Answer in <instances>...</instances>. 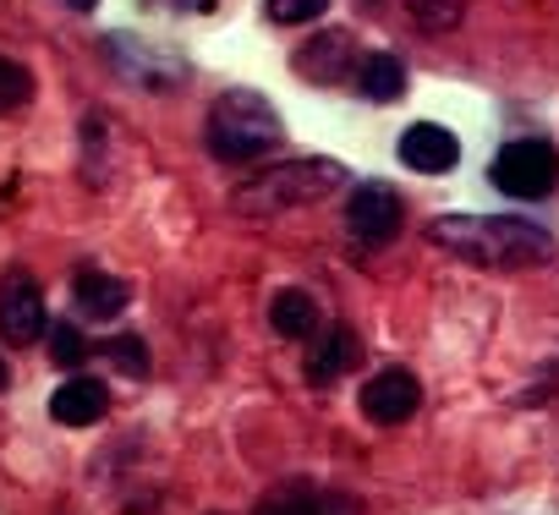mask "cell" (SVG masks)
Returning a JSON list of instances; mask_svg holds the SVG:
<instances>
[{
	"label": "cell",
	"mask_w": 559,
	"mask_h": 515,
	"mask_svg": "<svg viewBox=\"0 0 559 515\" xmlns=\"http://www.w3.org/2000/svg\"><path fill=\"white\" fill-rule=\"evenodd\" d=\"M428 241L477 270H532L554 258V236L537 219H499V214H439L428 225Z\"/></svg>",
	"instance_id": "obj_1"
},
{
	"label": "cell",
	"mask_w": 559,
	"mask_h": 515,
	"mask_svg": "<svg viewBox=\"0 0 559 515\" xmlns=\"http://www.w3.org/2000/svg\"><path fill=\"white\" fill-rule=\"evenodd\" d=\"M346 181H352V170L341 159L302 154V159H286V165H269V170L247 176L230 192V208L247 214V219H274V214H286V208H313V203L335 197Z\"/></svg>",
	"instance_id": "obj_2"
},
{
	"label": "cell",
	"mask_w": 559,
	"mask_h": 515,
	"mask_svg": "<svg viewBox=\"0 0 559 515\" xmlns=\"http://www.w3.org/2000/svg\"><path fill=\"white\" fill-rule=\"evenodd\" d=\"M280 137H286V121L258 88H230L209 105L203 143L219 165H258L263 154L280 148Z\"/></svg>",
	"instance_id": "obj_3"
},
{
	"label": "cell",
	"mask_w": 559,
	"mask_h": 515,
	"mask_svg": "<svg viewBox=\"0 0 559 515\" xmlns=\"http://www.w3.org/2000/svg\"><path fill=\"white\" fill-rule=\"evenodd\" d=\"M493 187L504 197H521V203H537L559 187V154L554 143L543 137H515L493 154Z\"/></svg>",
	"instance_id": "obj_4"
},
{
	"label": "cell",
	"mask_w": 559,
	"mask_h": 515,
	"mask_svg": "<svg viewBox=\"0 0 559 515\" xmlns=\"http://www.w3.org/2000/svg\"><path fill=\"white\" fill-rule=\"evenodd\" d=\"M105 50H110L116 72L132 77L138 88H148V94H165V88L187 83V61H181V56H165L159 45H143L138 34H110Z\"/></svg>",
	"instance_id": "obj_5"
},
{
	"label": "cell",
	"mask_w": 559,
	"mask_h": 515,
	"mask_svg": "<svg viewBox=\"0 0 559 515\" xmlns=\"http://www.w3.org/2000/svg\"><path fill=\"white\" fill-rule=\"evenodd\" d=\"M401 219H406V203L395 187L384 181H362L346 203V230L362 241V247H390L401 236Z\"/></svg>",
	"instance_id": "obj_6"
},
{
	"label": "cell",
	"mask_w": 559,
	"mask_h": 515,
	"mask_svg": "<svg viewBox=\"0 0 559 515\" xmlns=\"http://www.w3.org/2000/svg\"><path fill=\"white\" fill-rule=\"evenodd\" d=\"M417 406H423V384H417L406 368H384V373H373V379L362 384V417L379 422V428L412 422Z\"/></svg>",
	"instance_id": "obj_7"
},
{
	"label": "cell",
	"mask_w": 559,
	"mask_h": 515,
	"mask_svg": "<svg viewBox=\"0 0 559 515\" xmlns=\"http://www.w3.org/2000/svg\"><path fill=\"white\" fill-rule=\"evenodd\" d=\"M45 330H50V324H45V297H39V286H34L23 270L7 275V286H0V335H7L12 346H34Z\"/></svg>",
	"instance_id": "obj_8"
},
{
	"label": "cell",
	"mask_w": 559,
	"mask_h": 515,
	"mask_svg": "<svg viewBox=\"0 0 559 515\" xmlns=\"http://www.w3.org/2000/svg\"><path fill=\"white\" fill-rule=\"evenodd\" d=\"M258 515H362V504L341 488L319 482H280L274 493L258 499Z\"/></svg>",
	"instance_id": "obj_9"
},
{
	"label": "cell",
	"mask_w": 559,
	"mask_h": 515,
	"mask_svg": "<svg viewBox=\"0 0 559 515\" xmlns=\"http://www.w3.org/2000/svg\"><path fill=\"white\" fill-rule=\"evenodd\" d=\"M395 154H401L406 170H423V176H444V170L461 165V143H455V132L439 127V121H417V127H406Z\"/></svg>",
	"instance_id": "obj_10"
},
{
	"label": "cell",
	"mask_w": 559,
	"mask_h": 515,
	"mask_svg": "<svg viewBox=\"0 0 559 515\" xmlns=\"http://www.w3.org/2000/svg\"><path fill=\"white\" fill-rule=\"evenodd\" d=\"M357 362H362V340H357L346 324L313 330V351H308V384L330 390V384H335V379H346Z\"/></svg>",
	"instance_id": "obj_11"
},
{
	"label": "cell",
	"mask_w": 559,
	"mask_h": 515,
	"mask_svg": "<svg viewBox=\"0 0 559 515\" xmlns=\"http://www.w3.org/2000/svg\"><path fill=\"white\" fill-rule=\"evenodd\" d=\"M297 72L335 88L341 77H357V56H352V34H319L313 45H302L297 56Z\"/></svg>",
	"instance_id": "obj_12"
},
{
	"label": "cell",
	"mask_w": 559,
	"mask_h": 515,
	"mask_svg": "<svg viewBox=\"0 0 559 515\" xmlns=\"http://www.w3.org/2000/svg\"><path fill=\"white\" fill-rule=\"evenodd\" d=\"M72 302H78L83 319L110 324V319L132 302V286L116 280V275H105V270H78V280H72Z\"/></svg>",
	"instance_id": "obj_13"
},
{
	"label": "cell",
	"mask_w": 559,
	"mask_h": 515,
	"mask_svg": "<svg viewBox=\"0 0 559 515\" xmlns=\"http://www.w3.org/2000/svg\"><path fill=\"white\" fill-rule=\"evenodd\" d=\"M110 411V390L99 379H67L56 395H50V417L61 428H94L99 417Z\"/></svg>",
	"instance_id": "obj_14"
},
{
	"label": "cell",
	"mask_w": 559,
	"mask_h": 515,
	"mask_svg": "<svg viewBox=\"0 0 559 515\" xmlns=\"http://www.w3.org/2000/svg\"><path fill=\"white\" fill-rule=\"evenodd\" d=\"M269 324H274L280 340H313V330H319V302H313L308 291L286 286V291H274V302H269Z\"/></svg>",
	"instance_id": "obj_15"
},
{
	"label": "cell",
	"mask_w": 559,
	"mask_h": 515,
	"mask_svg": "<svg viewBox=\"0 0 559 515\" xmlns=\"http://www.w3.org/2000/svg\"><path fill=\"white\" fill-rule=\"evenodd\" d=\"M357 88H362V99H373V105H395V99L406 94V67H401L390 50H379V56L357 61Z\"/></svg>",
	"instance_id": "obj_16"
},
{
	"label": "cell",
	"mask_w": 559,
	"mask_h": 515,
	"mask_svg": "<svg viewBox=\"0 0 559 515\" xmlns=\"http://www.w3.org/2000/svg\"><path fill=\"white\" fill-rule=\"evenodd\" d=\"M34 99V72L28 67H17V61H7L0 56V116H12V110H23Z\"/></svg>",
	"instance_id": "obj_17"
},
{
	"label": "cell",
	"mask_w": 559,
	"mask_h": 515,
	"mask_svg": "<svg viewBox=\"0 0 559 515\" xmlns=\"http://www.w3.org/2000/svg\"><path fill=\"white\" fill-rule=\"evenodd\" d=\"M406 12H412L423 28H455L461 12H466V0H406Z\"/></svg>",
	"instance_id": "obj_18"
},
{
	"label": "cell",
	"mask_w": 559,
	"mask_h": 515,
	"mask_svg": "<svg viewBox=\"0 0 559 515\" xmlns=\"http://www.w3.org/2000/svg\"><path fill=\"white\" fill-rule=\"evenodd\" d=\"M330 7H335V0H269V17L297 28V23H313V17H324Z\"/></svg>",
	"instance_id": "obj_19"
},
{
	"label": "cell",
	"mask_w": 559,
	"mask_h": 515,
	"mask_svg": "<svg viewBox=\"0 0 559 515\" xmlns=\"http://www.w3.org/2000/svg\"><path fill=\"white\" fill-rule=\"evenodd\" d=\"M50 357H56L61 368H78V362L88 357V340H83V330H72V324H56V330H50Z\"/></svg>",
	"instance_id": "obj_20"
},
{
	"label": "cell",
	"mask_w": 559,
	"mask_h": 515,
	"mask_svg": "<svg viewBox=\"0 0 559 515\" xmlns=\"http://www.w3.org/2000/svg\"><path fill=\"white\" fill-rule=\"evenodd\" d=\"M105 357H110V362H121V373H132V379H143V373H148V357H143V340H138V335L110 340V346H105Z\"/></svg>",
	"instance_id": "obj_21"
},
{
	"label": "cell",
	"mask_w": 559,
	"mask_h": 515,
	"mask_svg": "<svg viewBox=\"0 0 559 515\" xmlns=\"http://www.w3.org/2000/svg\"><path fill=\"white\" fill-rule=\"evenodd\" d=\"M187 12H214V0H181Z\"/></svg>",
	"instance_id": "obj_22"
},
{
	"label": "cell",
	"mask_w": 559,
	"mask_h": 515,
	"mask_svg": "<svg viewBox=\"0 0 559 515\" xmlns=\"http://www.w3.org/2000/svg\"><path fill=\"white\" fill-rule=\"evenodd\" d=\"M67 7H72V12H94V7H99V0H67Z\"/></svg>",
	"instance_id": "obj_23"
},
{
	"label": "cell",
	"mask_w": 559,
	"mask_h": 515,
	"mask_svg": "<svg viewBox=\"0 0 559 515\" xmlns=\"http://www.w3.org/2000/svg\"><path fill=\"white\" fill-rule=\"evenodd\" d=\"M12 384V373H7V362H0V390H7Z\"/></svg>",
	"instance_id": "obj_24"
}]
</instances>
